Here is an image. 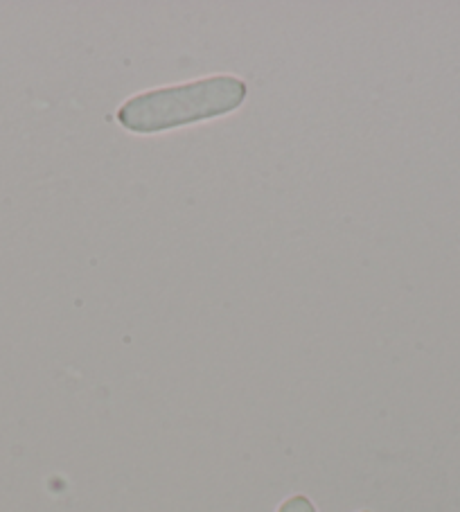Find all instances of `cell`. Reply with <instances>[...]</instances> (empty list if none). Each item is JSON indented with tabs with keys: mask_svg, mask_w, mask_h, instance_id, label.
Instances as JSON below:
<instances>
[{
	"mask_svg": "<svg viewBox=\"0 0 460 512\" xmlns=\"http://www.w3.org/2000/svg\"><path fill=\"white\" fill-rule=\"evenodd\" d=\"M246 95L249 86L244 79L210 75L129 97L118 111V122L136 134H158L233 113L242 107Z\"/></svg>",
	"mask_w": 460,
	"mask_h": 512,
	"instance_id": "1",
	"label": "cell"
},
{
	"mask_svg": "<svg viewBox=\"0 0 460 512\" xmlns=\"http://www.w3.org/2000/svg\"><path fill=\"white\" fill-rule=\"evenodd\" d=\"M278 512H318L316 506L303 494H296V497H289L287 501L280 503Z\"/></svg>",
	"mask_w": 460,
	"mask_h": 512,
	"instance_id": "2",
	"label": "cell"
},
{
	"mask_svg": "<svg viewBox=\"0 0 460 512\" xmlns=\"http://www.w3.org/2000/svg\"><path fill=\"white\" fill-rule=\"evenodd\" d=\"M361 512H370V510H361Z\"/></svg>",
	"mask_w": 460,
	"mask_h": 512,
	"instance_id": "3",
	"label": "cell"
}]
</instances>
